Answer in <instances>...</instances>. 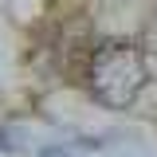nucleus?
Returning <instances> with one entry per match:
<instances>
[{
	"label": "nucleus",
	"mask_w": 157,
	"mask_h": 157,
	"mask_svg": "<svg viewBox=\"0 0 157 157\" xmlns=\"http://www.w3.org/2000/svg\"><path fill=\"white\" fill-rule=\"evenodd\" d=\"M86 82H90V94L106 106H130L145 82H149V67L137 43L126 39H106L98 43L90 59H86Z\"/></svg>",
	"instance_id": "f257e3e1"
},
{
	"label": "nucleus",
	"mask_w": 157,
	"mask_h": 157,
	"mask_svg": "<svg viewBox=\"0 0 157 157\" xmlns=\"http://www.w3.org/2000/svg\"><path fill=\"white\" fill-rule=\"evenodd\" d=\"M43 157H67V153H63V149H47Z\"/></svg>",
	"instance_id": "f03ea898"
},
{
	"label": "nucleus",
	"mask_w": 157,
	"mask_h": 157,
	"mask_svg": "<svg viewBox=\"0 0 157 157\" xmlns=\"http://www.w3.org/2000/svg\"><path fill=\"white\" fill-rule=\"evenodd\" d=\"M153 39H157V24H153Z\"/></svg>",
	"instance_id": "7ed1b4c3"
}]
</instances>
